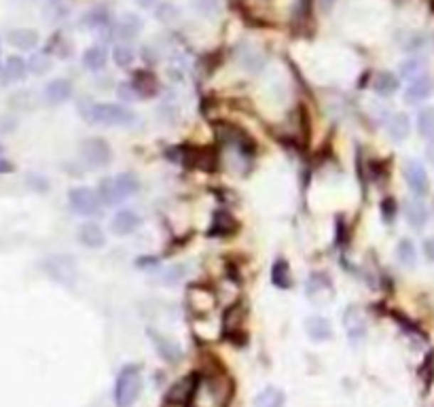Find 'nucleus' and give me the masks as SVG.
Listing matches in <instances>:
<instances>
[{"mask_svg": "<svg viewBox=\"0 0 434 407\" xmlns=\"http://www.w3.org/2000/svg\"><path fill=\"white\" fill-rule=\"evenodd\" d=\"M83 104H79V113L85 117L87 123H95V125H106V128H127L136 123V113L129 110L123 104H115V102H89V100H81Z\"/></svg>", "mask_w": 434, "mask_h": 407, "instance_id": "f257e3e1", "label": "nucleus"}, {"mask_svg": "<svg viewBox=\"0 0 434 407\" xmlns=\"http://www.w3.org/2000/svg\"><path fill=\"white\" fill-rule=\"evenodd\" d=\"M142 393V373L138 365H125L115 380V403L117 407H132Z\"/></svg>", "mask_w": 434, "mask_h": 407, "instance_id": "f03ea898", "label": "nucleus"}, {"mask_svg": "<svg viewBox=\"0 0 434 407\" xmlns=\"http://www.w3.org/2000/svg\"><path fill=\"white\" fill-rule=\"evenodd\" d=\"M68 206L79 217H95L102 210V200L97 191L89 187H77L68 193Z\"/></svg>", "mask_w": 434, "mask_h": 407, "instance_id": "7ed1b4c3", "label": "nucleus"}, {"mask_svg": "<svg viewBox=\"0 0 434 407\" xmlns=\"http://www.w3.org/2000/svg\"><path fill=\"white\" fill-rule=\"evenodd\" d=\"M81 160L85 162L87 168H93V170L106 168L112 160L110 145L102 138H87L81 143Z\"/></svg>", "mask_w": 434, "mask_h": 407, "instance_id": "20e7f679", "label": "nucleus"}, {"mask_svg": "<svg viewBox=\"0 0 434 407\" xmlns=\"http://www.w3.org/2000/svg\"><path fill=\"white\" fill-rule=\"evenodd\" d=\"M199 386H201V378H199L197 371H193V373H189L186 378H182V380H178L174 384L172 388L168 391V395H166V401L172 403V406H186L197 395Z\"/></svg>", "mask_w": 434, "mask_h": 407, "instance_id": "39448f33", "label": "nucleus"}, {"mask_svg": "<svg viewBox=\"0 0 434 407\" xmlns=\"http://www.w3.org/2000/svg\"><path fill=\"white\" fill-rule=\"evenodd\" d=\"M405 180L416 197H424L430 193V178L426 168L418 160H409L405 163Z\"/></svg>", "mask_w": 434, "mask_h": 407, "instance_id": "423d86ee", "label": "nucleus"}, {"mask_svg": "<svg viewBox=\"0 0 434 407\" xmlns=\"http://www.w3.org/2000/svg\"><path fill=\"white\" fill-rule=\"evenodd\" d=\"M142 225V219L136 210H119L112 219H110V234L117 238H125L132 236L134 232H138V227Z\"/></svg>", "mask_w": 434, "mask_h": 407, "instance_id": "0eeeda50", "label": "nucleus"}, {"mask_svg": "<svg viewBox=\"0 0 434 407\" xmlns=\"http://www.w3.org/2000/svg\"><path fill=\"white\" fill-rule=\"evenodd\" d=\"M182 163H186L189 168H195V170L214 172V168H216V155H214V151H210V149L186 147V149H182Z\"/></svg>", "mask_w": 434, "mask_h": 407, "instance_id": "6e6552de", "label": "nucleus"}, {"mask_svg": "<svg viewBox=\"0 0 434 407\" xmlns=\"http://www.w3.org/2000/svg\"><path fill=\"white\" fill-rule=\"evenodd\" d=\"M147 333H149V337H151V341H153L157 354H159L164 361H168V363H178V361L182 359V348L174 341L172 337H166V335L159 333L157 329H149Z\"/></svg>", "mask_w": 434, "mask_h": 407, "instance_id": "1a4fd4ad", "label": "nucleus"}, {"mask_svg": "<svg viewBox=\"0 0 434 407\" xmlns=\"http://www.w3.org/2000/svg\"><path fill=\"white\" fill-rule=\"evenodd\" d=\"M405 219H407L409 227L416 230V232H422V230L428 225L430 210H428V206L422 202V197H416V200L405 202Z\"/></svg>", "mask_w": 434, "mask_h": 407, "instance_id": "9d476101", "label": "nucleus"}, {"mask_svg": "<svg viewBox=\"0 0 434 407\" xmlns=\"http://www.w3.org/2000/svg\"><path fill=\"white\" fill-rule=\"evenodd\" d=\"M142 19L138 17V15H134V13H127V15H123L115 26H112V34H115V38H119L121 43H127V41H132V38H136L140 32H142Z\"/></svg>", "mask_w": 434, "mask_h": 407, "instance_id": "9b49d317", "label": "nucleus"}, {"mask_svg": "<svg viewBox=\"0 0 434 407\" xmlns=\"http://www.w3.org/2000/svg\"><path fill=\"white\" fill-rule=\"evenodd\" d=\"M112 185H115V193H117L119 202L129 200L140 193V178L134 172H119L117 176H112Z\"/></svg>", "mask_w": 434, "mask_h": 407, "instance_id": "f8f14e48", "label": "nucleus"}, {"mask_svg": "<svg viewBox=\"0 0 434 407\" xmlns=\"http://www.w3.org/2000/svg\"><path fill=\"white\" fill-rule=\"evenodd\" d=\"M73 93H75V87H73V83L68 81V79H53V81H49L45 85V91H43L45 100L49 104H53V106L68 102L73 98Z\"/></svg>", "mask_w": 434, "mask_h": 407, "instance_id": "ddd939ff", "label": "nucleus"}, {"mask_svg": "<svg viewBox=\"0 0 434 407\" xmlns=\"http://www.w3.org/2000/svg\"><path fill=\"white\" fill-rule=\"evenodd\" d=\"M434 91V81L428 75H422L413 81H409L407 89H405V100L409 104H420L424 100H428Z\"/></svg>", "mask_w": 434, "mask_h": 407, "instance_id": "4468645a", "label": "nucleus"}, {"mask_svg": "<svg viewBox=\"0 0 434 407\" xmlns=\"http://www.w3.org/2000/svg\"><path fill=\"white\" fill-rule=\"evenodd\" d=\"M77 240H79V244H83L85 248H93V250H95V248H102V246L106 244L104 230H102L97 223H91V221L79 225V230H77Z\"/></svg>", "mask_w": 434, "mask_h": 407, "instance_id": "2eb2a0df", "label": "nucleus"}, {"mask_svg": "<svg viewBox=\"0 0 434 407\" xmlns=\"http://www.w3.org/2000/svg\"><path fill=\"white\" fill-rule=\"evenodd\" d=\"M186 302L195 312H208L216 306V295L203 287H191L186 293Z\"/></svg>", "mask_w": 434, "mask_h": 407, "instance_id": "dca6fc26", "label": "nucleus"}, {"mask_svg": "<svg viewBox=\"0 0 434 407\" xmlns=\"http://www.w3.org/2000/svg\"><path fill=\"white\" fill-rule=\"evenodd\" d=\"M132 87L138 98H151L159 91V83L151 71H136L132 77Z\"/></svg>", "mask_w": 434, "mask_h": 407, "instance_id": "f3484780", "label": "nucleus"}, {"mask_svg": "<svg viewBox=\"0 0 434 407\" xmlns=\"http://www.w3.org/2000/svg\"><path fill=\"white\" fill-rule=\"evenodd\" d=\"M305 333L312 341L320 344V341H329L333 337V326L324 316H309L305 321Z\"/></svg>", "mask_w": 434, "mask_h": 407, "instance_id": "a211bd4d", "label": "nucleus"}, {"mask_svg": "<svg viewBox=\"0 0 434 407\" xmlns=\"http://www.w3.org/2000/svg\"><path fill=\"white\" fill-rule=\"evenodd\" d=\"M6 41L15 47V49H21V51H32L36 45H38V32L32 30V28H17V30H11Z\"/></svg>", "mask_w": 434, "mask_h": 407, "instance_id": "6ab92c4d", "label": "nucleus"}, {"mask_svg": "<svg viewBox=\"0 0 434 407\" xmlns=\"http://www.w3.org/2000/svg\"><path fill=\"white\" fill-rule=\"evenodd\" d=\"M388 134L394 143H405L411 134V119L405 113H396L388 123Z\"/></svg>", "mask_w": 434, "mask_h": 407, "instance_id": "aec40b11", "label": "nucleus"}, {"mask_svg": "<svg viewBox=\"0 0 434 407\" xmlns=\"http://www.w3.org/2000/svg\"><path fill=\"white\" fill-rule=\"evenodd\" d=\"M81 62H83V66H85L87 71L100 73V71H104L106 64H108V51H106L102 45H93V47L85 49Z\"/></svg>", "mask_w": 434, "mask_h": 407, "instance_id": "412c9836", "label": "nucleus"}, {"mask_svg": "<svg viewBox=\"0 0 434 407\" xmlns=\"http://www.w3.org/2000/svg\"><path fill=\"white\" fill-rule=\"evenodd\" d=\"M28 62H23L19 56H11L6 58L4 66H2V77L6 81H21L26 75H28Z\"/></svg>", "mask_w": 434, "mask_h": 407, "instance_id": "4be33fe9", "label": "nucleus"}, {"mask_svg": "<svg viewBox=\"0 0 434 407\" xmlns=\"http://www.w3.org/2000/svg\"><path fill=\"white\" fill-rule=\"evenodd\" d=\"M401 83L396 79V75L392 73H379L375 79H373V91L381 98H390L398 91Z\"/></svg>", "mask_w": 434, "mask_h": 407, "instance_id": "5701e85b", "label": "nucleus"}, {"mask_svg": "<svg viewBox=\"0 0 434 407\" xmlns=\"http://www.w3.org/2000/svg\"><path fill=\"white\" fill-rule=\"evenodd\" d=\"M396 259L403 267L407 269H413L418 265V248L413 244V240L409 238H403L398 244H396Z\"/></svg>", "mask_w": 434, "mask_h": 407, "instance_id": "b1692460", "label": "nucleus"}, {"mask_svg": "<svg viewBox=\"0 0 434 407\" xmlns=\"http://www.w3.org/2000/svg\"><path fill=\"white\" fill-rule=\"evenodd\" d=\"M244 316H246V310L242 308V304H233V306L227 308L225 314H223V331H225L227 335L235 333V331L240 329V325L244 323Z\"/></svg>", "mask_w": 434, "mask_h": 407, "instance_id": "393cba45", "label": "nucleus"}, {"mask_svg": "<svg viewBox=\"0 0 434 407\" xmlns=\"http://www.w3.org/2000/svg\"><path fill=\"white\" fill-rule=\"evenodd\" d=\"M255 406L257 407H284L286 406V395L275 388V386H269L265 391H260L255 399Z\"/></svg>", "mask_w": 434, "mask_h": 407, "instance_id": "a878e982", "label": "nucleus"}, {"mask_svg": "<svg viewBox=\"0 0 434 407\" xmlns=\"http://www.w3.org/2000/svg\"><path fill=\"white\" fill-rule=\"evenodd\" d=\"M238 230V223H235V219L229 215V212H225V210H221V212H216L214 215V225H212V236H231L233 232Z\"/></svg>", "mask_w": 434, "mask_h": 407, "instance_id": "bb28decb", "label": "nucleus"}, {"mask_svg": "<svg viewBox=\"0 0 434 407\" xmlns=\"http://www.w3.org/2000/svg\"><path fill=\"white\" fill-rule=\"evenodd\" d=\"M418 132L424 140H434V108L428 106V108H422L418 113Z\"/></svg>", "mask_w": 434, "mask_h": 407, "instance_id": "cd10ccee", "label": "nucleus"}, {"mask_svg": "<svg viewBox=\"0 0 434 407\" xmlns=\"http://www.w3.org/2000/svg\"><path fill=\"white\" fill-rule=\"evenodd\" d=\"M136 51L127 45V43H117L112 49V60L119 68H129L134 64Z\"/></svg>", "mask_w": 434, "mask_h": 407, "instance_id": "c85d7f7f", "label": "nucleus"}, {"mask_svg": "<svg viewBox=\"0 0 434 407\" xmlns=\"http://www.w3.org/2000/svg\"><path fill=\"white\" fill-rule=\"evenodd\" d=\"M271 282L277 289H288L290 287V272H288V263L284 259H277L271 267Z\"/></svg>", "mask_w": 434, "mask_h": 407, "instance_id": "c756f323", "label": "nucleus"}, {"mask_svg": "<svg viewBox=\"0 0 434 407\" xmlns=\"http://www.w3.org/2000/svg\"><path fill=\"white\" fill-rule=\"evenodd\" d=\"M97 195L102 200V206H115L119 204V197L115 193V185H112V178H104L100 185H97Z\"/></svg>", "mask_w": 434, "mask_h": 407, "instance_id": "7c9ffc66", "label": "nucleus"}, {"mask_svg": "<svg viewBox=\"0 0 434 407\" xmlns=\"http://www.w3.org/2000/svg\"><path fill=\"white\" fill-rule=\"evenodd\" d=\"M401 75H403L405 79H409V81L422 77V75H424V62H422L420 58L405 60V62L401 64Z\"/></svg>", "mask_w": 434, "mask_h": 407, "instance_id": "2f4dec72", "label": "nucleus"}, {"mask_svg": "<svg viewBox=\"0 0 434 407\" xmlns=\"http://www.w3.org/2000/svg\"><path fill=\"white\" fill-rule=\"evenodd\" d=\"M379 210H381V219H383V223H386V225H392V223L396 221V215H398V204H396L394 197H383Z\"/></svg>", "mask_w": 434, "mask_h": 407, "instance_id": "473e14b6", "label": "nucleus"}, {"mask_svg": "<svg viewBox=\"0 0 434 407\" xmlns=\"http://www.w3.org/2000/svg\"><path fill=\"white\" fill-rule=\"evenodd\" d=\"M28 68L34 73V75H45L49 68H51V60L47 53H34L32 60L28 62Z\"/></svg>", "mask_w": 434, "mask_h": 407, "instance_id": "72a5a7b5", "label": "nucleus"}, {"mask_svg": "<svg viewBox=\"0 0 434 407\" xmlns=\"http://www.w3.org/2000/svg\"><path fill=\"white\" fill-rule=\"evenodd\" d=\"M155 15H157V19L164 21V24H172V21H176V19L180 17L178 9L174 6L172 2H164V4H159L157 11H155Z\"/></svg>", "mask_w": 434, "mask_h": 407, "instance_id": "f704fd0d", "label": "nucleus"}, {"mask_svg": "<svg viewBox=\"0 0 434 407\" xmlns=\"http://www.w3.org/2000/svg\"><path fill=\"white\" fill-rule=\"evenodd\" d=\"M218 6H221V0H195V9L201 13V15H216L218 13Z\"/></svg>", "mask_w": 434, "mask_h": 407, "instance_id": "c9c22d12", "label": "nucleus"}, {"mask_svg": "<svg viewBox=\"0 0 434 407\" xmlns=\"http://www.w3.org/2000/svg\"><path fill=\"white\" fill-rule=\"evenodd\" d=\"M117 91H119V96H121V100H123V102H129V100L138 98V96H136V91H134V87H132V83H121Z\"/></svg>", "mask_w": 434, "mask_h": 407, "instance_id": "e433bc0d", "label": "nucleus"}, {"mask_svg": "<svg viewBox=\"0 0 434 407\" xmlns=\"http://www.w3.org/2000/svg\"><path fill=\"white\" fill-rule=\"evenodd\" d=\"M28 182H30V185L34 182L32 189H36V191H47V189H49V182H47L43 176H38V174H30V176H28Z\"/></svg>", "mask_w": 434, "mask_h": 407, "instance_id": "4c0bfd02", "label": "nucleus"}, {"mask_svg": "<svg viewBox=\"0 0 434 407\" xmlns=\"http://www.w3.org/2000/svg\"><path fill=\"white\" fill-rule=\"evenodd\" d=\"M422 250H424V257H426V261L434 263V236H430V238H426V240H424V244H422Z\"/></svg>", "mask_w": 434, "mask_h": 407, "instance_id": "58836bf2", "label": "nucleus"}, {"mask_svg": "<svg viewBox=\"0 0 434 407\" xmlns=\"http://www.w3.org/2000/svg\"><path fill=\"white\" fill-rule=\"evenodd\" d=\"M180 269H184V267H182V265H176V267H172V269H168V272H166V276H164V282H170V284L176 282V280L182 276V272H180Z\"/></svg>", "mask_w": 434, "mask_h": 407, "instance_id": "ea45409f", "label": "nucleus"}, {"mask_svg": "<svg viewBox=\"0 0 434 407\" xmlns=\"http://www.w3.org/2000/svg\"><path fill=\"white\" fill-rule=\"evenodd\" d=\"M426 160L430 163H434V140H430L428 147H426Z\"/></svg>", "mask_w": 434, "mask_h": 407, "instance_id": "a19ab883", "label": "nucleus"}, {"mask_svg": "<svg viewBox=\"0 0 434 407\" xmlns=\"http://www.w3.org/2000/svg\"><path fill=\"white\" fill-rule=\"evenodd\" d=\"M11 170H13V165H11V163L4 162V160H0V174H2V172H11Z\"/></svg>", "mask_w": 434, "mask_h": 407, "instance_id": "79ce46f5", "label": "nucleus"}, {"mask_svg": "<svg viewBox=\"0 0 434 407\" xmlns=\"http://www.w3.org/2000/svg\"><path fill=\"white\" fill-rule=\"evenodd\" d=\"M140 2V6H144V9H151L153 4H155V0H138Z\"/></svg>", "mask_w": 434, "mask_h": 407, "instance_id": "37998d69", "label": "nucleus"}]
</instances>
